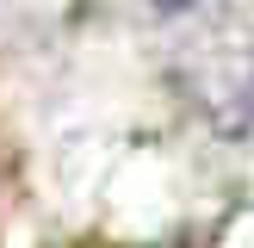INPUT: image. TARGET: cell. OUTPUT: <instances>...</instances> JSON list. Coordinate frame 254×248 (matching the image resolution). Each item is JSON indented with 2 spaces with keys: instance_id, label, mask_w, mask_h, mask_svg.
<instances>
[{
  "instance_id": "1",
  "label": "cell",
  "mask_w": 254,
  "mask_h": 248,
  "mask_svg": "<svg viewBox=\"0 0 254 248\" xmlns=\"http://www.w3.org/2000/svg\"><path fill=\"white\" fill-rule=\"evenodd\" d=\"M149 6H161V12H180V6H192V0H149Z\"/></svg>"
}]
</instances>
